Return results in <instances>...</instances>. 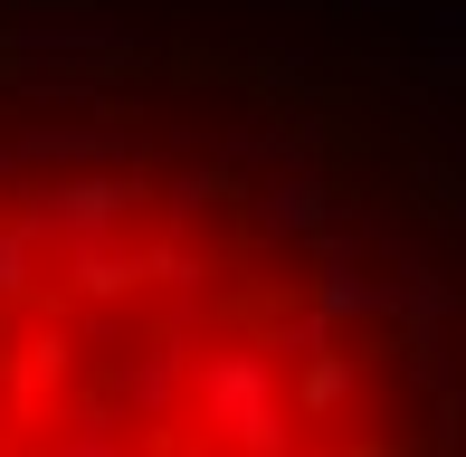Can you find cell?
Returning a JSON list of instances; mask_svg holds the SVG:
<instances>
[{"instance_id": "1", "label": "cell", "mask_w": 466, "mask_h": 457, "mask_svg": "<svg viewBox=\"0 0 466 457\" xmlns=\"http://www.w3.org/2000/svg\"><path fill=\"white\" fill-rule=\"evenodd\" d=\"M343 286L248 191L0 162V457H371Z\"/></svg>"}]
</instances>
